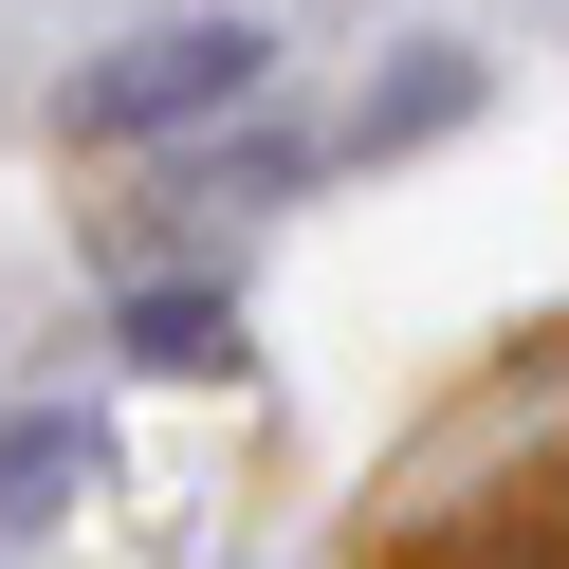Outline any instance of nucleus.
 <instances>
[{
	"instance_id": "f257e3e1",
	"label": "nucleus",
	"mask_w": 569,
	"mask_h": 569,
	"mask_svg": "<svg viewBox=\"0 0 569 569\" xmlns=\"http://www.w3.org/2000/svg\"><path fill=\"white\" fill-rule=\"evenodd\" d=\"M258 92H276V38L239 0H184V19H148V38H111L74 74V148H202V129H239Z\"/></svg>"
},
{
	"instance_id": "f03ea898",
	"label": "nucleus",
	"mask_w": 569,
	"mask_h": 569,
	"mask_svg": "<svg viewBox=\"0 0 569 569\" xmlns=\"http://www.w3.org/2000/svg\"><path fill=\"white\" fill-rule=\"evenodd\" d=\"M478 92H496L478 56H459V38H422V56H386V74L349 92V111L312 129V148H331V166H405V148H441V129L478 111Z\"/></svg>"
},
{
	"instance_id": "7ed1b4c3",
	"label": "nucleus",
	"mask_w": 569,
	"mask_h": 569,
	"mask_svg": "<svg viewBox=\"0 0 569 569\" xmlns=\"http://www.w3.org/2000/svg\"><path fill=\"white\" fill-rule=\"evenodd\" d=\"M111 349H129L148 386L239 368V276H129V295H111Z\"/></svg>"
},
{
	"instance_id": "20e7f679",
	"label": "nucleus",
	"mask_w": 569,
	"mask_h": 569,
	"mask_svg": "<svg viewBox=\"0 0 569 569\" xmlns=\"http://www.w3.org/2000/svg\"><path fill=\"white\" fill-rule=\"evenodd\" d=\"M92 478H111V422H92V405H19V422H0V532H56Z\"/></svg>"
},
{
	"instance_id": "39448f33",
	"label": "nucleus",
	"mask_w": 569,
	"mask_h": 569,
	"mask_svg": "<svg viewBox=\"0 0 569 569\" xmlns=\"http://www.w3.org/2000/svg\"><path fill=\"white\" fill-rule=\"evenodd\" d=\"M312 166H331V148H312V129H276V111H239V129H202V148L166 166V202H202V221H258V202H295Z\"/></svg>"
}]
</instances>
